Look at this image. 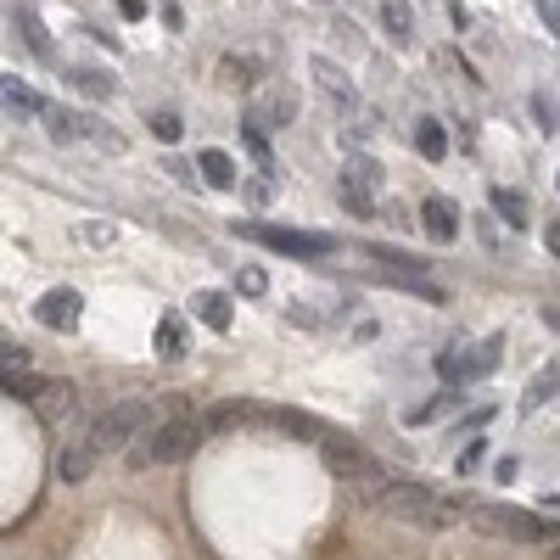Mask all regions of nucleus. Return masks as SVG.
<instances>
[{"label": "nucleus", "instance_id": "obj_1", "mask_svg": "<svg viewBox=\"0 0 560 560\" xmlns=\"http://www.w3.org/2000/svg\"><path fill=\"white\" fill-rule=\"evenodd\" d=\"M471 504L476 499H443V493L420 488V482H392V488L376 499V510L392 516V521H409V527L448 532V527H460V521H471Z\"/></svg>", "mask_w": 560, "mask_h": 560}, {"label": "nucleus", "instance_id": "obj_2", "mask_svg": "<svg viewBox=\"0 0 560 560\" xmlns=\"http://www.w3.org/2000/svg\"><path fill=\"white\" fill-rule=\"evenodd\" d=\"M208 415H180V420H163V426H146V432L129 443V465H180L191 460L196 448L208 443Z\"/></svg>", "mask_w": 560, "mask_h": 560}, {"label": "nucleus", "instance_id": "obj_3", "mask_svg": "<svg viewBox=\"0 0 560 560\" xmlns=\"http://www.w3.org/2000/svg\"><path fill=\"white\" fill-rule=\"evenodd\" d=\"M320 460H325V471H331V476H342V482H353V493H359L364 504H376L381 493L392 488V476L381 471V465L370 460V454H364L359 443H348V437H342V432H331V437H325V443H320Z\"/></svg>", "mask_w": 560, "mask_h": 560}, {"label": "nucleus", "instance_id": "obj_4", "mask_svg": "<svg viewBox=\"0 0 560 560\" xmlns=\"http://www.w3.org/2000/svg\"><path fill=\"white\" fill-rule=\"evenodd\" d=\"M471 527L482 538H510V544H555L560 538V521H544L516 504H471Z\"/></svg>", "mask_w": 560, "mask_h": 560}, {"label": "nucleus", "instance_id": "obj_5", "mask_svg": "<svg viewBox=\"0 0 560 560\" xmlns=\"http://www.w3.org/2000/svg\"><path fill=\"white\" fill-rule=\"evenodd\" d=\"M146 426H152V409L140 404V398H124V404H107L96 420H90L84 443L96 448V454H118V448H129Z\"/></svg>", "mask_w": 560, "mask_h": 560}, {"label": "nucleus", "instance_id": "obj_6", "mask_svg": "<svg viewBox=\"0 0 560 560\" xmlns=\"http://www.w3.org/2000/svg\"><path fill=\"white\" fill-rule=\"evenodd\" d=\"M504 353V336H488V342H476V348H443L437 353V376L448 387H471V381L493 376V364Z\"/></svg>", "mask_w": 560, "mask_h": 560}, {"label": "nucleus", "instance_id": "obj_7", "mask_svg": "<svg viewBox=\"0 0 560 560\" xmlns=\"http://www.w3.org/2000/svg\"><path fill=\"white\" fill-rule=\"evenodd\" d=\"M241 236L264 241L269 252H286V258H331L336 236H320V230H280V224H241Z\"/></svg>", "mask_w": 560, "mask_h": 560}, {"label": "nucleus", "instance_id": "obj_8", "mask_svg": "<svg viewBox=\"0 0 560 560\" xmlns=\"http://www.w3.org/2000/svg\"><path fill=\"white\" fill-rule=\"evenodd\" d=\"M79 314H84V297L68 292V286H56V292H45L40 303H34V320L51 325V331H73V325H79Z\"/></svg>", "mask_w": 560, "mask_h": 560}, {"label": "nucleus", "instance_id": "obj_9", "mask_svg": "<svg viewBox=\"0 0 560 560\" xmlns=\"http://www.w3.org/2000/svg\"><path fill=\"white\" fill-rule=\"evenodd\" d=\"M420 224H426V236H432L437 247H448V241L460 236V208H454L448 196H426V202H420Z\"/></svg>", "mask_w": 560, "mask_h": 560}, {"label": "nucleus", "instance_id": "obj_10", "mask_svg": "<svg viewBox=\"0 0 560 560\" xmlns=\"http://www.w3.org/2000/svg\"><path fill=\"white\" fill-rule=\"evenodd\" d=\"M292 112H297V96H292V90H275V96L252 101L247 124H252V129H280L286 118H292Z\"/></svg>", "mask_w": 560, "mask_h": 560}, {"label": "nucleus", "instance_id": "obj_11", "mask_svg": "<svg viewBox=\"0 0 560 560\" xmlns=\"http://www.w3.org/2000/svg\"><path fill=\"white\" fill-rule=\"evenodd\" d=\"M96 460H101V454L84 443V437H79V443H68L62 454H56V482H84V476L96 471Z\"/></svg>", "mask_w": 560, "mask_h": 560}, {"label": "nucleus", "instance_id": "obj_12", "mask_svg": "<svg viewBox=\"0 0 560 560\" xmlns=\"http://www.w3.org/2000/svg\"><path fill=\"white\" fill-rule=\"evenodd\" d=\"M73 404H79V387H73V381H45V392L34 398L40 420H68Z\"/></svg>", "mask_w": 560, "mask_h": 560}, {"label": "nucleus", "instance_id": "obj_13", "mask_svg": "<svg viewBox=\"0 0 560 560\" xmlns=\"http://www.w3.org/2000/svg\"><path fill=\"white\" fill-rule=\"evenodd\" d=\"M308 68H314V79H320V90H331V96L342 101V107H359V90H353V79H348V73H342V68H336V62H325V56H314Z\"/></svg>", "mask_w": 560, "mask_h": 560}, {"label": "nucleus", "instance_id": "obj_14", "mask_svg": "<svg viewBox=\"0 0 560 560\" xmlns=\"http://www.w3.org/2000/svg\"><path fill=\"white\" fill-rule=\"evenodd\" d=\"M191 314L208 325V331H230V320H236V314H230V297H224V292H196V297H191Z\"/></svg>", "mask_w": 560, "mask_h": 560}, {"label": "nucleus", "instance_id": "obj_15", "mask_svg": "<svg viewBox=\"0 0 560 560\" xmlns=\"http://www.w3.org/2000/svg\"><path fill=\"white\" fill-rule=\"evenodd\" d=\"M45 135H51L56 146H68V140L90 135V118H79V112H68V107H45Z\"/></svg>", "mask_w": 560, "mask_h": 560}, {"label": "nucleus", "instance_id": "obj_16", "mask_svg": "<svg viewBox=\"0 0 560 560\" xmlns=\"http://www.w3.org/2000/svg\"><path fill=\"white\" fill-rule=\"evenodd\" d=\"M196 168H202V180H208L213 191H236V163H230V152L208 146V152L196 157Z\"/></svg>", "mask_w": 560, "mask_h": 560}, {"label": "nucleus", "instance_id": "obj_17", "mask_svg": "<svg viewBox=\"0 0 560 560\" xmlns=\"http://www.w3.org/2000/svg\"><path fill=\"white\" fill-rule=\"evenodd\" d=\"M0 101H6V112H12V118H45V101L34 96L28 84H17V79L0 84Z\"/></svg>", "mask_w": 560, "mask_h": 560}, {"label": "nucleus", "instance_id": "obj_18", "mask_svg": "<svg viewBox=\"0 0 560 560\" xmlns=\"http://www.w3.org/2000/svg\"><path fill=\"white\" fill-rule=\"evenodd\" d=\"M342 185H353V191H370V196H376L381 191V163H376V157H348V168H342Z\"/></svg>", "mask_w": 560, "mask_h": 560}, {"label": "nucleus", "instance_id": "obj_19", "mask_svg": "<svg viewBox=\"0 0 560 560\" xmlns=\"http://www.w3.org/2000/svg\"><path fill=\"white\" fill-rule=\"evenodd\" d=\"M12 23L23 28V40H28V51L40 56V62H51V40H45V28H40V17H34V6H12Z\"/></svg>", "mask_w": 560, "mask_h": 560}, {"label": "nucleus", "instance_id": "obj_20", "mask_svg": "<svg viewBox=\"0 0 560 560\" xmlns=\"http://www.w3.org/2000/svg\"><path fill=\"white\" fill-rule=\"evenodd\" d=\"M381 23H387L392 45H409V40H415V12H409V0H387V6H381Z\"/></svg>", "mask_w": 560, "mask_h": 560}, {"label": "nucleus", "instance_id": "obj_21", "mask_svg": "<svg viewBox=\"0 0 560 560\" xmlns=\"http://www.w3.org/2000/svg\"><path fill=\"white\" fill-rule=\"evenodd\" d=\"M415 146H420V157H426V163H443V157H448L443 124H437V118H420V124H415Z\"/></svg>", "mask_w": 560, "mask_h": 560}, {"label": "nucleus", "instance_id": "obj_22", "mask_svg": "<svg viewBox=\"0 0 560 560\" xmlns=\"http://www.w3.org/2000/svg\"><path fill=\"white\" fill-rule=\"evenodd\" d=\"M157 353H163L168 364L185 359V325H180V314H163V320H157Z\"/></svg>", "mask_w": 560, "mask_h": 560}, {"label": "nucleus", "instance_id": "obj_23", "mask_svg": "<svg viewBox=\"0 0 560 560\" xmlns=\"http://www.w3.org/2000/svg\"><path fill=\"white\" fill-rule=\"evenodd\" d=\"M465 398V387H448V392H437L432 404H415V409H404V426H426V420H437L443 409H454Z\"/></svg>", "mask_w": 560, "mask_h": 560}, {"label": "nucleus", "instance_id": "obj_24", "mask_svg": "<svg viewBox=\"0 0 560 560\" xmlns=\"http://www.w3.org/2000/svg\"><path fill=\"white\" fill-rule=\"evenodd\" d=\"M73 90L90 101H107L112 96V73L107 68H73Z\"/></svg>", "mask_w": 560, "mask_h": 560}, {"label": "nucleus", "instance_id": "obj_25", "mask_svg": "<svg viewBox=\"0 0 560 560\" xmlns=\"http://www.w3.org/2000/svg\"><path fill=\"white\" fill-rule=\"evenodd\" d=\"M493 208L504 213L510 230H527V196H521V191H504V185H499V191H493Z\"/></svg>", "mask_w": 560, "mask_h": 560}, {"label": "nucleus", "instance_id": "obj_26", "mask_svg": "<svg viewBox=\"0 0 560 560\" xmlns=\"http://www.w3.org/2000/svg\"><path fill=\"white\" fill-rule=\"evenodd\" d=\"M219 84L247 90V84H252V62H247V56H224V62H219Z\"/></svg>", "mask_w": 560, "mask_h": 560}, {"label": "nucleus", "instance_id": "obj_27", "mask_svg": "<svg viewBox=\"0 0 560 560\" xmlns=\"http://www.w3.org/2000/svg\"><path fill=\"white\" fill-rule=\"evenodd\" d=\"M560 392V376L555 370H544V376H532V387H527V398H521V409H538L544 398H555Z\"/></svg>", "mask_w": 560, "mask_h": 560}, {"label": "nucleus", "instance_id": "obj_28", "mask_svg": "<svg viewBox=\"0 0 560 560\" xmlns=\"http://www.w3.org/2000/svg\"><path fill=\"white\" fill-rule=\"evenodd\" d=\"M146 124H152V135H157V140H180V135H185V118H180V112H168V107H163V112H152Z\"/></svg>", "mask_w": 560, "mask_h": 560}, {"label": "nucleus", "instance_id": "obj_29", "mask_svg": "<svg viewBox=\"0 0 560 560\" xmlns=\"http://www.w3.org/2000/svg\"><path fill=\"white\" fill-rule=\"evenodd\" d=\"M12 370H28V348L6 336V342H0V376H12Z\"/></svg>", "mask_w": 560, "mask_h": 560}, {"label": "nucleus", "instance_id": "obj_30", "mask_svg": "<svg viewBox=\"0 0 560 560\" xmlns=\"http://www.w3.org/2000/svg\"><path fill=\"white\" fill-rule=\"evenodd\" d=\"M336 196H342V202H348V208L359 213V219H370V191H353V185H336Z\"/></svg>", "mask_w": 560, "mask_h": 560}, {"label": "nucleus", "instance_id": "obj_31", "mask_svg": "<svg viewBox=\"0 0 560 560\" xmlns=\"http://www.w3.org/2000/svg\"><path fill=\"white\" fill-rule=\"evenodd\" d=\"M79 241H90V247H107L112 230H107V224H79Z\"/></svg>", "mask_w": 560, "mask_h": 560}, {"label": "nucleus", "instance_id": "obj_32", "mask_svg": "<svg viewBox=\"0 0 560 560\" xmlns=\"http://www.w3.org/2000/svg\"><path fill=\"white\" fill-rule=\"evenodd\" d=\"M538 17L549 23V34L560 40V0H538Z\"/></svg>", "mask_w": 560, "mask_h": 560}, {"label": "nucleus", "instance_id": "obj_33", "mask_svg": "<svg viewBox=\"0 0 560 560\" xmlns=\"http://www.w3.org/2000/svg\"><path fill=\"white\" fill-rule=\"evenodd\" d=\"M264 286H269V280H264V269H241V292H247V297H258Z\"/></svg>", "mask_w": 560, "mask_h": 560}, {"label": "nucleus", "instance_id": "obj_34", "mask_svg": "<svg viewBox=\"0 0 560 560\" xmlns=\"http://www.w3.org/2000/svg\"><path fill=\"white\" fill-rule=\"evenodd\" d=\"M544 247H549V258H560V219H549V230H544Z\"/></svg>", "mask_w": 560, "mask_h": 560}, {"label": "nucleus", "instance_id": "obj_35", "mask_svg": "<svg viewBox=\"0 0 560 560\" xmlns=\"http://www.w3.org/2000/svg\"><path fill=\"white\" fill-rule=\"evenodd\" d=\"M118 12H124L129 23H140V17H146V0H118Z\"/></svg>", "mask_w": 560, "mask_h": 560}, {"label": "nucleus", "instance_id": "obj_36", "mask_svg": "<svg viewBox=\"0 0 560 560\" xmlns=\"http://www.w3.org/2000/svg\"><path fill=\"white\" fill-rule=\"evenodd\" d=\"M549 560H560V538H555V544H549Z\"/></svg>", "mask_w": 560, "mask_h": 560}]
</instances>
